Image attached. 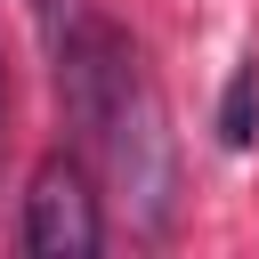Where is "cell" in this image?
Returning <instances> with one entry per match:
<instances>
[{
	"instance_id": "cell-1",
	"label": "cell",
	"mask_w": 259,
	"mask_h": 259,
	"mask_svg": "<svg viewBox=\"0 0 259 259\" xmlns=\"http://www.w3.org/2000/svg\"><path fill=\"white\" fill-rule=\"evenodd\" d=\"M105 162H113V186L138 202L146 227L170 219V138H162V97L146 81V57L138 40H121L113 73H105V97H97V121L81 130Z\"/></svg>"
},
{
	"instance_id": "cell-2",
	"label": "cell",
	"mask_w": 259,
	"mask_h": 259,
	"mask_svg": "<svg viewBox=\"0 0 259 259\" xmlns=\"http://www.w3.org/2000/svg\"><path fill=\"white\" fill-rule=\"evenodd\" d=\"M97 243H105V219H97L89 170L73 154H40V170L24 186V251L32 259H89Z\"/></svg>"
},
{
	"instance_id": "cell-3",
	"label": "cell",
	"mask_w": 259,
	"mask_h": 259,
	"mask_svg": "<svg viewBox=\"0 0 259 259\" xmlns=\"http://www.w3.org/2000/svg\"><path fill=\"white\" fill-rule=\"evenodd\" d=\"M259 138V65H235V81H227V97H219V146H251Z\"/></svg>"
},
{
	"instance_id": "cell-4",
	"label": "cell",
	"mask_w": 259,
	"mask_h": 259,
	"mask_svg": "<svg viewBox=\"0 0 259 259\" xmlns=\"http://www.w3.org/2000/svg\"><path fill=\"white\" fill-rule=\"evenodd\" d=\"M0 97H8V89H0Z\"/></svg>"
}]
</instances>
